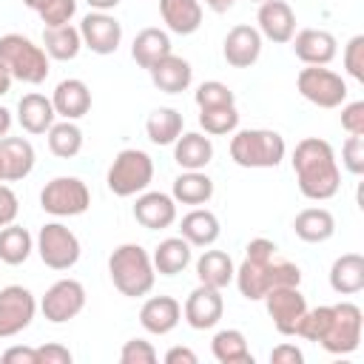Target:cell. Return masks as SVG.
Here are the masks:
<instances>
[{
  "label": "cell",
  "instance_id": "cell-1",
  "mask_svg": "<svg viewBox=\"0 0 364 364\" xmlns=\"http://www.w3.org/2000/svg\"><path fill=\"white\" fill-rule=\"evenodd\" d=\"M293 171L301 196L313 202L333 199L341 185V173L336 165L333 145L318 136H304L293 151Z\"/></svg>",
  "mask_w": 364,
  "mask_h": 364
},
{
  "label": "cell",
  "instance_id": "cell-2",
  "mask_svg": "<svg viewBox=\"0 0 364 364\" xmlns=\"http://www.w3.org/2000/svg\"><path fill=\"white\" fill-rule=\"evenodd\" d=\"M108 273H111L114 287L128 299L148 296L154 287V279H156V270H154L148 250L142 245H134V242L119 245L108 256Z\"/></svg>",
  "mask_w": 364,
  "mask_h": 364
},
{
  "label": "cell",
  "instance_id": "cell-3",
  "mask_svg": "<svg viewBox=\"0 0 364 364\" xmlns=\"http://www.w3.org/2000/svg\"><path fill=\"white\" fill-rule=\"evenodd\" d=\"M233 279H236V287L245 299L259 301V299H264V293L270 287L299 284L301 270H299V264H293L287 259H279V256H270V259H247L245 256V262L239 264Z\"/></svg>",
  "mask_w": 364,
  "mask_h": 364
},
{
  "label": "cell",
  "instance_id": "cell-4",
  "mask_svg": "<svg viewBox=\"0 0 364 364\" xmlns=\"http://www.w3.org/2000/svg\"><path fill=\"white\" fill-rule=\"evenodd\" d=\"M284 151V136L270 128H245L230 139V159L239 168H276Z\"/></svg>",
  "mask_w": 364,
  "mask_h": 364
},
{
  "label": "cell",
  "instance_id": "cell-5",
  "mask_svg": "<svg viewBox=\"0 0 364 364\" xmlns=\"http://www.w3.org/2000/svg\"><path fill=\"white\" fill-rule=\"evenodd\" d=\"M0 65L9 71L11 80L40 85L48 77V54L43 46H34L23 34H3L0 37Z\"/></svg>",
  "mask_w": 364,
  "mask_h": 364
},
{
  "label": "cell",
  "instance_id": "cell-6",
  "mask_svg": "<svg viewBox=\"0 0 364 364\" xmlns=\"http://www.w3.org/2000/svg\"><path fill=\"white\" fill-rule=\"evenodd\" d=\"M154 179V159L139 148H125L114 156L108 168V191L114 196H134L142 193Z\"/></svg>",
  "mask_w": 364,
  "mask_h": 364
},
{
  "label": "cell",
  "instance_id": "cell-7",
  "mask_svg": "<svg viewBox=\"0 0 364 364\" xmlns=\"http://www.w3.org/2000/svg\"><path fill=\"white\" fill-rule=\"evenodd\" d=\"M40 208L51 216H80L91 208V191L77 176H54L40 191Z\"/></svg>",
  "mask_w": 364,
  "mask_h": 364
},
{
  "label": "cell",
  "instance_id": "cell-8",
  "mask_svg": "<svg viewBox=\"0 0 364 364\" xmlns=\"http://www.w3.org/2000/svg\"><path fill=\"white\" fill-rule=\"evenodd\" d=\"M361 327H364V316L361 307L353 301H338L333 304V318L327 333L321 336V347L333 355H347L353 350H358L361 344Z\"/></svg>",
  "mask_w": 364,
  "mask_h": 364
},
{
  "label": "cell",
  "instance_id": "cell-9",
  "mask_svg": "<svg viewBox=\"0 0 364 364\" xmlns=\"http://www.w3.org/2000/svg\"><path fill=\"white\" fill-rule=\"evenodd\" d=\"M296 88L307 102H313L318 108H338L347 100V82L324 65L301 68L296 77Z\"/></svg>",
  "mask_w": 364,
  "mask_h": 364
},
{
  "label": "cell",
  "instance_id": "cell-10",
  "mask_svg": "<svg viewBox=\"0 0 364 364\" xmlns=\"http://www.w3.org/2000/svg\"><path fill=\"white\" fill-rule=\"evenodd\" d=\"M37 253L46 267L51 270H68L80 259V239L60 222H48L37 233Z\"/></svg>",
  "mask_w": 364,
  "mask_h": 364
},
{
  "label": "cell",
  "instance_id": "cell-11",
  "mask_svg": "<svg viewBox=\"0 0 364 364\" xmlns=\"http://www.w3.org/2000/svg\"><path fill=\"white\" fill-rule=\"evenodd\" d=\"M264 307L267 316L273 318V327L282 336H296L299 321L307 310V299L301 296L299 284H284V287H270L264 293Z\"/></svg>",
  "mask_w": 364,
  "mask_h": 364
},
{
  "label": "cell",
  "instance_id": "cell-12",
  "mask_svg": "<svg viewBox=\"0 0 364 364\" xmlns=\"http://www.w3.org/2000/svg\"><path fill=\"white\" fill-rule=\"evenodd\" d=\"M37 313L34 293L23 284H9L0 290V338L23 333Z\"/></svg>",
  "mask_w": 364,
  "mask_h": 364
},
{
  "label": "cell",
  "instance_id": "cell-13",
  "mask_svg": "<svg viewBox=\"0 0 364 364\" xmlns=\"http://www.w3.org/2000/svg\"><path fill=\"white\" fill-rule=\"evenodd\" d=\"M85 307V287L77 282V279H60L54 282L43 301H40V310L43 316L51 321V324H65L71 321L74 316H80Z\"/></svg>",
  "mask_w": 364,
  "mask_h": 364
},
{
  "label": "cell",
  "instance_id": "cell-14",
  "mask_svg": "<svg viewBox=\"0 0 364 364\" xmlns=\"http://www.w3.org/2000/svg\"><path fill=\"white\" fill-rule=\"evenodd\" d=\"M80 37L94 54H114L122 43V26L108 11H91L80 23Z\"/></svg>",
  "mask_w": 364,
  "mask_h": 364
},
{
  "label": "cell",
  "instance_id": "cell-15",
  "mask_svg": "<svg viewBox=\"0 0 364 364\" xmlns=\"http://www.w3.org/2000/svg\"><path fill=\"white\" fill-rule=\"evenodd\" d=\"M185 321L193 327V330H210L219 324L222 313H225V301H222V293L210 284H199L191 290V296L185 299Z\"/></svg>",
  "mask_w": 364,
  "mask_h": 364
},
{
  "label": "cell",
  "instance_id": "cell-16",
  "mask_svg": "<svg viewBox=\"0 0 364 364\" xmlns=\"http://www.w3.org/2000/svg\"><path fill=\"white\" fill-rule=\"evenodd\" d=\"M259 34L273 43H290L296 34V14L284 0H264L259 3Z\"/></svg>",
  "mask_w": 364,
  "mask_h": 364
},
{
  "label": "cell",
  "instance_id": "cell-17",
  "mask_svg": "<svg viewBox=\"0 0 364 364\" xmlns=\"http://www.w3.org/2000/svg\"><path fill=\"white\" fill-rule=\"evenodd\" d=\"M222 54L233 68H250L262 54V34L253 26H233L222 43Z\"/></svg>",
  "mask_w": 364,
  "mask_h": 364
},
{
  "label": "cell",
  "instance_id": "cell-18",
  "mask_svg": "<svg viewBox=\"0 0 364 364\" xmlns=\"http://www.w3.org/2000/svg\"><path fill=\"white\" fill-rule=\"evenodd\" d=\"M293 51L304 65H327L333 63L338 43L330 31L324 28H301L299 34H293Z\"/></svg>",
  "mask_w": 364,
  "mask_h": 364
},
{
  "label": "cell",
  "instance_id": "cell-19",
  "mask_svg": "<svg viewBox=\"0 0 364 364\" xmlns=\"http://www.w3.org/2000/svg\"><path fill=\"white\" fill-rule=\"evenodd\" d=\"M134 219L142 228H148V230L171 228L176 222V199L168 196V193H162V191H148V193L136 196Z\"/></svg>",
  "mask_w": 364,
  "mask_h": 364
},
{
  "label": "cell",
  "instance_id": "cell-20",
  "mask_svg": "<svg viewBox=\"0 0 364 364\" xmlns=\"http://www.w3.org/2000/svg\"><path fill=\"white\" fill-rule=\"evenodd\" d=\"M179 318H182V307L173 296H151L139 310V324L154 336L171 333L179 324Z\"/></svg>",
  "mask_w": 364,
  "mask_h": 364
},
{
  "label": "cell",
  "instance_id": "cell-21",
  "mask_svg": "<svg viewBox=\"0 0 364 364\" xmlns=\"http://www.w3.org/2000/svg\"><path fill=\"white\" fill-rule=\"evenodd\" d=\"M0 162H3V182H20L34 168V148L23 136H3L0 139Z\"/></svg>",
  "mask_w": 364,
  "mask_h": 364
},
{
  "label": "cell",
  "instance_id": "cell-22",
  "mask_svg": "<svg viewBox=\"0 0 364 364\" xmlns=\"http://www.w3.org/2000/svg\"><path fill=\"white\" fill-rule=\"evenodd\" d=\"M54 114L63 119H80L91 111V91L82 80H63L51 94Z\"/></svg>",
  "mask_w": 364,
  "mask_h": 364
},
{
  "label": "cell",
  "instance_id": "cell-23",
  "mask_svg": "<svg viewBox=\"0 0 364 364\" xmlns=\"http://www.w3.org/2000/svg\"><path fill=\"white\" fill-rule=\"evenodd\" d=\"M148 71H151L154 85H156L159 91H165V94H182V91L191 85V80H193L191 63L182 60V57H176L173 51H171L168 57H162L156 65H151Z\"/></svg>",
  "mask_w": 364,
  "mask_h": 364
},
{
  "label": "cell",
  "instance_id": "cell-24",
  "mask_svg": "<svg viewBox=\"0 0 364 364\" xmlns=\"http://www.w3.org/2000/svg\"><path fill=\"white\" fill-rule=\"evenodd\" d=\"M173 159L185 171H202L213 159V142H210V136L196 134V131L179 134L176 142H173Z\"/></svg>",
  "mask_w": 364,
  "mask_h": 364
},
{
  "label": "cell",
  "instance_id": "cell-25",
  "mask_svg": "<svg viewBox=\"0 0 364 364\" xmlns=\"http://www.w3.org/2000/svg\"><path fill=\"white\" fill-rule=\"evenodd\" d=\"M330 287L338 296H355L364 290V256L344 253L330 267Z\"/></svg>",
  "mask_w": 364,
  "mask_h": 364
},
{
  "label": "cell",
  "instance_id": "cell-26",
  "mask_svg": "<svg viewBox=\"0 0 364 364\" xmlns=\"http://www.w3.org/2000/svg\"><path fill=\"white\" fill-rule=\"evenodd\" d=\"M54 105L48 97L31 91L17 102V122L23 125V131L28 134H46L54 125Z\"/></svg>",
  "mask_w": 364,
  "mask_h": 364
},
{
  "label": "cell",
  "instance_id": "cell-27",
  "mask_svg": "<svg viewBox=\"0 0 364 364\" xmlns=\"http://www.w3.org/2000/svg\"><path fill=\"white\" fill-rule=\"evenodd\" d=\"M159 14L173 34H193L202 26L199 0H159Z\"/></svg>",
  "mask_w": 364,
  "mask_h": 364
},
{
  "label": "cell",
  "instance_id": "cell-28",
  "mask_svg": "<svg viewBox=\"0 0 364 364\" xmlns=\"http://www.w3.org/2000/svg\"><path fill=\"white\" fill-rule=\"evenodd\" d=\"M293 230L301 242L318 245V242H327L336 233V219L327 208H304L301 213H296Z\"/></svg>",
  "mask_w": 364,
  "mask_h": 364
},
{
  "label": "cell",
  "instance_id": "cell-29",
  "mask_svg": "<svg viewBox=\"0 0 364 364\" xmlns=\"http://www.w3.org/2000/svg\"><path fill=\"white\" fill-rule=\"evenodd\" d=\"M219 219L210 213V210H205V208H193L191 213H185L182 216V222H179V233H182V239L188 242V245H193V247H208V245H213L216 239H219Z\"/></svg>",
  "mask_w": 364,
  "mask_h": 364
},
{
  "label": "cell",
  "instance_id": "cell-30",
  "mask_svg": "<svg viewBox=\"0 0 364 364\" xmlns=\"http://www.w3.org/2000/svg\"><path fill=\"white\" fill-rule=\"evenodd\" d=\"M171 54V37H168V31H162V28H142L136 37H134V43H131V57L136 60V65H142V68H151V65H156L162 57H168Z\"/></svg>",
  "mask_w": 364,
  "mask_h": 364
},
{
  "label": "cell",
  "instance_id": "cell-31",
  "mask_svg": "<svg viewBox=\"0 0 364 364\" xmlns=\"http://www.w3.org/2000/svg\"><path fill=\"white\" fill-rule=\"evenodd\" d=\"M154 262V270L159 276H176L182 273L188 264H191V245L182 239V236H171V239H162L151 256Z\"/></svg>",
  "mask_w": 364,
  "mask_h": 364
},
{
  "label": "cell",
  "instance_id": "cell-32",
  "mask_svg": "<svg viewBox=\"0 0 364 364\" xmlns=\"http://www.w3.org/2000/svg\"><path fill=\"white\" fill-rule=\"evenodd\" d=\"M233 259L225 253V250H205L199 259H196V276H199V284H210L216 290L228 287L233 282Z\"/></svg>",
  "mask_w": 364,
  "mask_h": 364
},
{
  "label": "cell",
  "instance_id": "cell-33",
  "mask_svg": "<svg viewBox=\"0 0 364 364\" xmlns=\"http://www.w3.org/2000/svg\"><path fill=\"white\" fill-rule=\"evenodd\" d=\"M210 353L219 364H253V355L247 350V338L242 330H219L210 341Z\"/></svg>",
  "mask_w": 364,
  "mask_h": 364
},
{
  "label": "cell",
  "instance_id": "cell-34",
  "mask_svg": "<svg viewBox=\"0 0 364 364\" xmlns=\"http://www.w3.org/2000/svg\"><path fill=\"white\" fill-rule=\"evenodd\" d=\"M82 48L80 28L74 26H57V28H43V51L51 60H74Z\"/></svg>",
  "mask_w": 364,
  "mask_h": 364
},
{
  "label": "cell",
  "instance_id": "cell-35",
  "mask_svg": "<svg viewBox=\"0 0 364 364\" xmlns=\"http://www.w3.org/2000/svg\"><path fill=\"white\" fill-rule=\"evenodd\" d=\"M171 196L182 205H205L213 196V182L202 171H185L173 179V193Z\"/></svg>",
  "mask_w": 364,
  "mask_h": 364
},
{
  "label": "cell",
  "instance_id": "cell-36",
  "mask_svg": "<svg viewBox=\"0 0 364 364\" xmlns=\"http://www.w3.org/2000/svg\"><path fill=\"white\" fill-rule=\"evenodd\" d=\"M182 125H185V119L176 108H156V111H151L145 131L154 145H171L182 134Z\"/></svg>",
  "mask_w": 364,
  "mask_h": 364
},
{
  "label": "cell",
  "instance_id": "cell-37",
  "mask_svg": "<svg viewBox=\"0 0 364 364\" xmlns=\"http://www.w3.org/2000/svg\"><path fill=\"white\" fill-rule=\"evenodd\" d=\"M34 250V239L26 228L20 225H6L0 230V262L6 264H23Z\"/></svg>",
  "mask_w": 364,
  "mask_h": 364
},
{
  "label": "cell",
  "instance_id": "cell-38",
  "mask_svg": "<svg viewBox=\"0 0 364 364\" xmlns=\"http://www.w3.org/2000/svg\"><path fill=\"white\" fill-rule=\"evenodd\" d=\"M48 148L54 156L60 159H71L82 151V131L80 125H74V119H63V122H54L48 128Z\"/></svg>",
  "mask_w": 364,
  "mask_h": 364
},
{
  "label": "cell",
  "instance_id": "cell-39",
  "mask_svg": "<svg viewBox=\"0 0 364 364\" xmlns=\"http://www.w3.org/2000/svg\"><path fill=\"white\" fill-rule=\"evenodd\" d=\"M199 125L205 128V134H213V136L233 134L236 125H239V111H236V105L199 108Z\"/></svg>",
  "mask_w": 364,
  "mask_h": 364
},
{
  "label": "cell",
  "instance_id": "cell-40",
  "mask_svg": "<svg viewBox=\"0 0 364 364\" xmlns=\"http://www.w3.org/2000/svg\"><path fill=\"white\" fill-rule=\"evenodd\" d=\"M196 105L199 108H213V105H236V94L219 82V80H208L196 88Z\"/></svg>",
  "mask_w": 364,
  "mask_h": 364
},
{
  "label": "cell",
  "instance_id": "cell-41",
  "mask_svg": "<svg viewBox=\"0 0 364 364\" xmlns=\"http://www.w3.org/2000/svg\"><path fill=\"white\" fill-rule=\"evenodd\" d=\"M77 11V0H46L37 14L46 23V28H57V26H68L71 17Z\"/></svg>",
  "mask_w": 364,
  "mask_h": 364
},
{
  "label": "cell",
  "instance_id": "cell-42",
  "mask_svg": "<svg viewBox=\"0 0 364 364\" xmlns=\"http://www.w3.org/2000/svg\"><path fill=\"white\" fill-rule=\"evenodd\" d=\"M341 162L353 176L364 173V134H350L341 145Z\"/></svg>",
  "mask_w": 364,
  "mask_h": 364
},
{
  "label": "cell",
  "instance_id": "cell-43",
  "mask_svg": "<svg viewBox=\"0 0 364 364\" xmlns=\"http://www.w3.org/2000/svg\"><path fill=\"white\" fill-rule=\"evenodd\" d=\"M119 361H122V364H154V361H156V350H154V344L145 341V338H131V341L122 344Z\"/></svg>",
  "mask_w": 364,
  "mask_h": 364
},
{
  "label": "cell",
  "instance_id": "cell-44",
  "mask_svg": "<svg viewBox=\"0 0 364 364\" xmlns=\"http://www.w3.org/2000/svg\"><path fill=\"white\" fill-rule=\"evenodd\" d=\"M344 68L353 80L364 82V34L350 37V43L344 46Z\"/></svg>",
  "mask_w": 364,
  "mask_h": 364
},
{
  "label": "cell",
  "instance_id": "cell-45",
  "mask_svg": "<svg viewBox=\"0 0 364 364\" xmlns=\"http://www.w3.org/2000/svg\"><path fill=\"white\" fill-rule=\"evenodd\" d=\"M341 128L347 134H364V102L361 100L347 102L341 108Z\"/></svg>",
  "mask_w": 364,
  "mask_h": 364
},
{
  "label": "cell",
  "instance_id": "cell-46",
  "mask_svg": "<svg viewBox=\"0 0 364 364\" xmlns=\"http://www.w3.org/2000/svg\"><path fill=\"white\" fill-rule=\"evenodd\" d=\"M17 213H20L17 193H14L9 185H3V182H0V228L11 225V222L17 219Z\"/></svg>",
  "mask_w": 364,
  "mask_h": 364
},
{
  "label": "cell",
  "instance_id": "cell-47",
  "mask_svg": "<svg viewBox=\"0 0 364 364\" xmlns=\"http://www.w3.org/2000/svg\"><path fill=\"white\" fill-rule=\"evenodd\" d=\"M37 350V364H71V350L63 344H43Z\"/></svg>",
  "mask_w": 364,
  "mask_h": 364
},
{
  "label": "cell",
  "instance_id": "cell-48",
  "mask_svg": "<svg viewBox=\"0 0 364 364\" xmlns=\"http://www.w3.org/2000/svg\"><path fill=\"white\" fill-rule=\"evenodd\" d=\"M270 361L273 364H301L304 355H301V350L296 344H279V347L270 350Z\"/></svg>",
  "mask_w": 364,
  "mask_h": 364
},
{
  "label": "cell",
  "instance_id": "cell-49",
  "mask_svg": "<svg viewBox=\"0 0 364 364\" xmlns=\"http://www.w3.org/2000/svg\"><path fill=\"white\" fill-rule=\"evenodd\" d=\"M0 358L6 364H37V350L34 347H9Z\"/></svg>",
  "mask_w": 364,
  "mask_h": 364
},
{
  "label": "cell",
  "instance_id": "cell-50",
  "mask_svg": "<svg viewBox=\"0 0 364 364\" xmlns=\"http://www.w3.org/2000/svg\"><path fill=\"white\" fill-rule=\"evenodd\" d=\"M165 364H196V353L188 347H171L165 353Z\"/></svg>",
  "mask_w": 364,
  "mask_h": 364
},
{
  "label": "cell",
  "instance_id": "cell-51",
  "mask_svg": "<svg viewBox=\"0 0 364 364\" xmlns=\"http://www.w3.org/2000/svg\"><path fill=\"white\" fill-rule=\"evenodd\" d=\"M210 11H216V14H222V11H228V9H233V3L236 0H202Z\"/></svg>",
  "mask_w": 364,
  "mask_h": 364
},
{
  "label": "cell",
  "instance_id": "cell-52",
  "mask_svg": "<svg viewBox=\"0 0 364 364\" xmlns=\"http://www.w3.org/2000/svg\"><path fill=\"white\" fill-rule=\"evenodd\" d=\"M9 128H11V114H9V108L0 105V139L9 136Z\"/></svg>",
  "mask_w": 364,
  "mask_h": 364
},
{
  "label": "cell",
  "instance_id": "cell-53",
  "mask_svg": "<svg viewBox=\"0 0 364 364\" xmlns=\"http://www.w3.org/2000/svg\"><path fill=\"white\" fill-rule=\"evenodd\" d=\"M94 11H108V9H117L119 6V0H85Z\"/></svg>",
  "mask_w": 364,
  "mask_h": 364
},
{
  "label": "cell",
  "instance_id": "cell-54",
  "mask_svg": "<svg viewBox=\"0 0 364 364\" xmlns=\"http://www.w3.org/2000/svg\"><path fill=\"white\" fill-rule=\"evenodd\" d=\"M9 88H11V77H9V71L0 65V97L9 94Z\"/></svg>",
  "mask_w": 364,
  "mask_h": 364
},
{
  "label": "cell",
  "instance_id": "cell-55",
  "mask_svg": "<svg viewBox=\"0 0 364 364\" xmlns=\"http://www.w3.org/2000/svg\"><path fill=\"white\" fill-rule=\"evenodd\" d=\"M23 3H26V6H28V9H34V11H37V9H40V6H43V3H46V0H23Z\"/></svg>",
  "mask_w": 364,
  "mask_h": 364
},
{
  "label": "cell",
  "instance_id": "cell-56",
  "mask_svg": "<svg viewBox=\"0 0 364 364\" xmlns=\"http://www.w3.org/2000/svg\"><path fill=\"white\" fill-rule=\"evenodd\" d=\"M0 182H3V162H0Z\"/></svg>",
  "mask_w": 364,
  "mask_h": 364
},
{
  "label": "cell",
  "instance_id": "cell-57",
  "mask_svg": "<svg viewBox=\"0 0 364 364\" xmlns=\"http://www.w3.org/2000/svg\"><path fill=\"white\" fill-rule=\"evenodd\" d=\"M250 3H264V0H250Z\"/></svg>",
  "mask_w": 364,
  "mask_h": 364
}]
</instances>
